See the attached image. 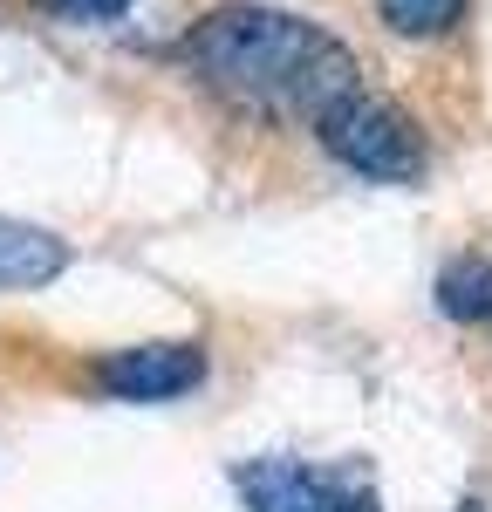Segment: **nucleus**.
<instances>
[{
	"mask_svg": "<svg viewBox=\"0 0 492 512\" xmlns=\"http://www.w3.org/2000/svg\"><path fill=\"white\" fill-rule=\"evenodd\" d=\"M185 62L212 89L240 96L246 110L267 117H322L328 103H342L349 89H363L356 55L335 35H322L301 14L274 7H219L185 35Z\"/></svg>",
	"mask_w": 492,
	"mask_h": 512,
	"instance_id": "obj_1",
	"label": "nucleus"
},
{
	"mask_svg": "<svg viewBox=\"0 0 492 512\" xmlns=\"http://www.w3.org/2000/svg\"><path fill=\"white\" fill-rule=\"evenodd\" d=\"M315 130H322L328 158H342L363 178H383V185L424 178V130L397 103L369 96V89H349L342 103H328L322 117H315Z\"/></svg>",
	"mask_w": 492,
	"mask_h": 512,
	"instance_id": "obj_2",
	"label": "nucleus"
},
{
	"mask_svg": "<svg viewBox=\"0 0 492 512\" xmlns=\"http://www.w3.org/2000/svg\"><path fill=\"white\" fill-rule=\"evenodd\" d=\"M240 492L253 512H383L369 478L356 472H315V465H246L240 472Z\"/></svg>",
	"mask_w": 492,
	"mask_h": 512,
	"instance_id": "obj_3",
	"label": "nucleus"
},
{
	"mask_svg": "<svg viewBox=\"0 0 492 512\" xmlns=\"http://www.w3.org/2000/svg\"><path fill=\"white\" fill-rule=\"evenodd\" d=\"M205 383V349L192 342H144V349H117L96 362V390L123 396V403H164Z\"/></svg>",
	"mask_w": 492,
	"mask_h": 512,
	"instance_id": "obj_4",
	"label": "nucleus"
},
{
	"mask_svg": "<svg viewBox=\"0 0 492 512\" xmlns=\"http://www.w3.org/2000/svg\"><path fill=\"white\" fill-rule=\"evenodd\" d=\"M438 308L451 321H492V260H451L438 274Z\"/></svg>",
	"mask_w": 492,
	"mask_h": 512,
	"instance_id": "obj_5",
	"label": "nucleus"
},
{
	"mask_svg": "<svg viewBox=\"0 0 492 512\" xmlns=\"http://www.w3.org/2000/svg\"><path fill=\"white\" fill-rule=\"evenodd\" d=\"M376 14H383L397 35L424 41V35H445L451 21L465 14V0H376Z\"/></svg>",
	"mask_w": 492,
	"mask_h": 512,
	"instance_id": "obj_6",
	"label": "nucleus"
},
{
	"mask_svg": "<svg viewBox=\"0 0 492 512\" xmlns=\"http://www.w3.org/2000/svg\"><path fill=\"white\" fill-rule=\"evenodd\" d=\"M48 14H62V21H110V14H123L130 0H41Z\"/></svg>",
	"mask_w": 492,
	"mask_h": 512,
	"instance_id": "obj_7",
	"label": "nucleus"
}]
</instances>
